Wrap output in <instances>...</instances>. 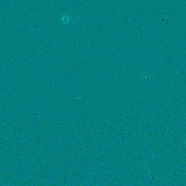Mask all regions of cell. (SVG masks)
I'll list each match as a JSON object with an SVG mask.
<instances>
[{
  "label": "cell",
  "mask_w": 186,
  "mask_h": 186,
  "mask_svg": "<svg viewBox=\"0 0 186 186\" xmlns=\"http://www.w3.org/2000/svg\"><path fill=\"white\" fill-rule=\"evenodd\" d=\"M70 16L67 14L64 15L63 16V17L62 18V21L63 22V24H68V22H70Z\"/></svg>",
  "instance_id": "1"
}]
</instances>
